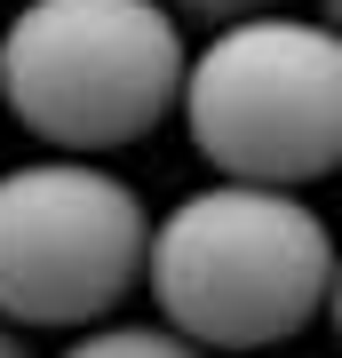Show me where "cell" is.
I'll list each match as a JSON object with an SVG mask.
<instances>
[{
  "mask_svg": "<svg viewBox=\"0 0 342 358\" xmlns=\"http://www.w3.org/2000/svg\"><path fill=\"white\" fill-rule=\"evenodd\" d=\"M334 231L279 183H207L152 223V279L159 319L199 350H271L327 310L334 287Z\"/></svg>",
  "mask_w": 342,
  "mask_h": 358,
  "instance_id": "obj_1",
  "label": "cell"
},
{
  "mask_svg": "<svg viewBox=\"0 0 342 358\" xmlns=\"http://www.w3.org/2000/svg\"><path fill=\"white\" fill-rule=\"evenodd\" d=\"M183 24L167 0H24L0 32V103L48 152H120L183 96Z\"/></svg>",
  "mask_w": 342,
  "mask_h": 358,
  "instance_id": "obj_2",
  "label": "cell"
},
{
  "mask_svg": "<svg viewBox=\"0 0 342 358\" xmlns=\"http://www.w3.org/2000/svg\"><path fill=\"white\" fill-rule=\"evenodd\" d=\"M191 152L231 183H318L342 167V32L271 8L207 32L176 96Z\"/></svg>",
  "mask_w": 342,
  "mask_h": 358,
  "instance_id": "obj_3",
  "label": "cell"
},
{
  "mask_svg": "<svg viewBox=\"0 0 342 358\" xmlns=\"http://www.w3.org/2000/svg\"><path fill=\"white\" fill-rule=\"evenodd\" d=\"M152 215L112 167L48 152L0 176V319L88 327L143 279Z\"/></svg>",
  "mask_w": 342,
  "mask_h": 358,
  "instance_id": "obj_4",
  "label": "cell"
},
{
  "mask_svg": "<svg viewBox=\"0 0 342 358\" xmlns=\"http://www.w3.org/2000/svg\"><path fill=\"white\" fill-rule=\"evenodd\" d=\"M56 358H207V350L191 334H176V327H88Z\"/></svg>",
  "mask_w": 342,
  "mask_h": 358,
  "instance_id": "obj_5",
  "label": "cell"
},
{
  "mask_svg": "<svg viewBox=\"0 0 342 358\" xmlns=\"http://www.w3.org/2000/svg\"><path fill=\"white\" fill-rule=\"evenodd\" d=\"M271 8H287V0H167V16H191V24H207V32H223V24H247V16H271Z\"/></svg>",
  "mask_w": 342,
  "mask_h": 358,
  "instance_id": "obj_6",
  "label": "cell"
},
{
  "mask_svg": "<svg viewBox=\"0 0 342 358\" xmlns=\"http://www.w3.org/2000/svg\"><path fill=\"white\" fill-rule=\"evenodd\" d=\"M0 358H32V350H24V334H16L8 319H0Z\"/></svg>",
  "mask_w": 342,
  "mask_h": 358,
  "instance_id": "obj_7",
  "label": "cell"
},
{
  "mask_svg": "<svg viewBox=\"0 0 342 358\" xmlns=\"http://www.w3.org/2000/svg\"><path fill=\"white\" fill-rule=\"evenodd\" d=\"M327 319H334V334H342V263H334V287H327Z\"/></svg>",
  "mask_w": 342,
  "mask_h": 358,
  "instance_id": "obj_8",
  "label": "cell"
},
{
  "mask_svg": "<svg viewBox=\"0 0 342 358\" xmlns=\"http://www.w3.org/2000/svg\"><path fill=\"white\" fill-rule=\"evenodd\" d=\"M318 24H334V32H342V0H318Z\"/></svg>",
  "mask_w": 342,
  "mask_h": 358,
  "instance_id": "obj_9",
  "label": "cell"
}]
</instances>
